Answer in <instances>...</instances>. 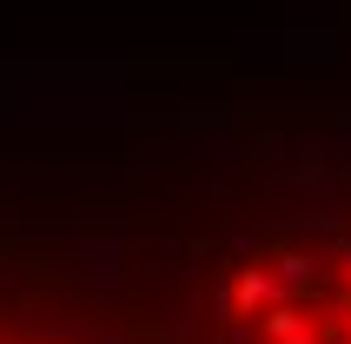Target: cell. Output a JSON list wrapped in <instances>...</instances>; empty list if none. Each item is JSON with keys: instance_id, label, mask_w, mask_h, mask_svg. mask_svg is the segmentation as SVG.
<instances>
[{"instance_id": "6da1fadb", "label": "cell", "mask_w": 351, "mask_h": 344, "mask_svg": "<svg viewBox=\"0 0 351 344\" xmlns=\"http://www.w3.org/2000/svg\"><path fill=\"white\" fill-rule=\"evenodd\" d=\"M338 258H345V305H351V245H332Z\"/></svg>"}, {"instance_id": "7a4b0ae2", "label": "cell", "mask_w": 351, "mask_h": 344, "mask_svg": "<svg viewBox=\"0 0 351 344\" xmlns=\"http://www.w3.org/2000/svg\"><path fill=\"white\" fill-rule=\"evenodd\" d=\"M338 318H345V325H338V338L351 344V305H338Z\"/></svg>"}]
</instances>
